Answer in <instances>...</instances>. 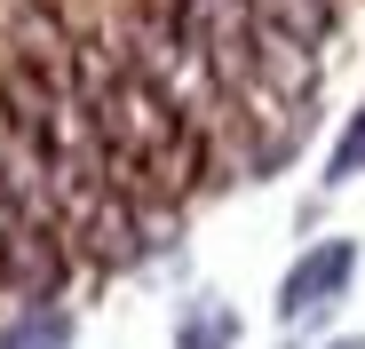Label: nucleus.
Listing matches in <instances>:
<instances>
[{
  "label": "nucleus",
  "instance_id": "obj_1",
  "mask_svg": "<svg viewBox=\"0 0 365 349\" xmlns=\"http://www.w3.org/2000/svg\"><path fill=\"white\" fill-rule=\"evenodd\" d=\"M349 286H357V239H318V246H302L278 278V325H318L349 302Z\"/></svg>",
  "mask_w": 365,
  "mask_h": 349
},
{
  "label": "nucleus",
  "instance_id": "obj_2",
  "mask_svg": "<svg viewBox=\"0 0 365 349\" xmlns=\"http://www.w3.org/2000/svg\"><path fill=\"white\" fill-rule=\"evenodd\" d=\"M72 310L64 302H24V310H9L0 318V349H72Z\"/></svg>",
  "mask_w": 365,
  "mask_h": 349
},
{
  "label": "nucleus",
  "instance_id": "obj_3",
  "mask_svg": "<svg viewBox=\"0 0 365 349\" xmlns=\"http://www.w3.org/2000/svg\"><path fill=\"white\" fill-rule=\"evenodd\" d=\"M175 349H238V310L215 302V294L182 302V318H175Z\"/></svg>",
  "mask_w": 365,
  "mask_h": 349
},
{
  "label": "nucleus",
  "instance_id": "obj_4",
  "mask_svg": "<svg viewBox=\"0 0 365 349\" xmlns=\"http://www.w3.org/2000/svg\"><path fill=\"white\" fill-rule=\"evenodd\" d=\"M357 174H365V95H357V111L341 120V135L326 151V183H357Z\"/></svg>",
  "mask_w": 365,
  "mask_h": 349
},
{
  "label": "nucleus",
  "instance_id": "obj_5",
  "mask_svg": "<svg viewBox=\"0 0 365 349\" xmlns=\"http://www.w3.org/2000/svg\"><path fill=\"white\" fill-rule=\"evenodd\" d=\"M334 349H365V341H357V333H349V341H334Z\"/></svg>",
  "mask_w": 365,
  "mask_h": 349
}]
</instances>
